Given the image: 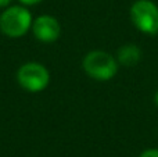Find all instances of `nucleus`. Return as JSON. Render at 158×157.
<instances>
[{
	"label": "nucleus",
	"mask_w": 158,
	"mask_h": 157,
	"mask_svg": "<svg viewBox=\"0 0 158 157\" xmlns=\"http://www.w3.org/2000/svg\"><path fill=\"white\" fill-rule=\"evenodd\" d=\"M17 81L28 92H40L49 85L50 74L44 66L39 63H27L19 67Z\"/></svg>",
	"instance_id": "4"
},
{
	"label": "nucleus",
	"mask_w": 158,
	"mask_h": 157,
	"mask_svg": "<svg viewBox=\"0 0 158 157\" xmlns=\"http://www.w3.org/2000/svg\"><path fill=\"white\" fill-rule=\"evenodd\" d=\"M32 32L38 40L50 43L58 39L61 33V27L54 17L40 15L32 22Z\"/></svg>",
	"instance_id": "5"
},
{
	"label": "nucleus",
	"mask_w": 158,
	"mask_h": 157,
	"mask_svg": "<svg viewBox=\"0 0 158 157\" xmlns=\"http://www.w3.org/2000/svg\"><path fill=\"white\" fill-rule=\"evenodd\" d=\"M131 19L140 32L150 36L158 33V6L153 0H136L131 6Z\"/></svg>",
	"instance_id": "3"
},
{
	"label": "nucleus",
	"mask_w": 158,
	"mask_h": 157,
	"mask_svg": "<svg viewBox=\"0 0 158 157\" xmlns=\"http://www.w3.org/2000/svg\"><path fill=\"white\" fill-rule=\"evenodd\" d=\"M85 72L96 81H110L118 72V60L104 50H93L82 61Z\"/></svg>",
	"instance_id": "1"
},
{
	"label": "nucleus",
	"mask_w": 158,
	"mask_h": 157,
	"mask_svg": "<svg viewBox=\"0 0 158 157\" xmlns=\"http://www.w3.org/2000/svg\"><path fill=\"white\" fill-rule=\"evenodd\" d=\"M11 0H0V8L2 7H7L8 4H10Z\"/></svg>",
	"instance_id": "9"
},
{
	"label": "nucleus",
	"mask_w": 158,
	"mask_h": 157,
	"mask_svg": "<svg viewBox=\"0 0 158 157\" xmlns=\"http://www.w3.org/2000/svg\"><path fill=\"white\" fill-rule=\"evenodd\" d=\"M32 28V15L24 6H11L0 15V29L8 38H21Z\"/></svg>",
	"instance_id": "2"
},
{
	"label": "nucleus",
	"mask_w": 158,
	"mask_h": 157,
	"mask_svg": "<svg viewBox=\"0 0 158 157\" xmlns=\"http://www.w3.org/2000/svg\"><path fill=\"white\" fill-rule=\"evenodd\" d=\"M139 157H158V149L156 147H150V149H146L140 153Z\"/></svg>",
	"instance_id": "7"
},
{
	"label": "nucleus",
	"mask_w": 158,
	"mask_h": 157,
	"mask_svg": "<svg viewBox=\"0 0 158 157\" xmlns=\"http://www.w3.org/2000/svg\"><path fill=\"white\" fill-rule=\"evenodd\" d=\"M154 103H156V106L158 107V91L154 93Z\"/></svg>",
	"instance_id": "10"
},
{
	"label": "nucleus",
	"mask_w": 158,
	"mask_h": 157,
	"mask_svg": "<svg viewBox=\"0 0 158 157\" xmlns=\"http://www.w3.org/2000/svg\"><path fill=\"white\" fill-rule=\"evenodd\" d=\"M19 2L24 6H35V4H38V3H40L42 0H19Z\"/></svg>",
	"instance_id": "8"
},
{
	"label": "nucleus",
	"mask_w": 158,
	"mask_h": 157,
	"mask_svg": "<svg viewBox=\"0 0 158 157\" xmlns=\"http://www.w3.org/2000/svg\"><path fill=\"white\" fill-rule=\"evenodd\" d=\"M117 60L123 67H135L142 60V50L135 43H126L118 49Z\"/></svg>",
	"instance_id": "6"
}]
</instances>
